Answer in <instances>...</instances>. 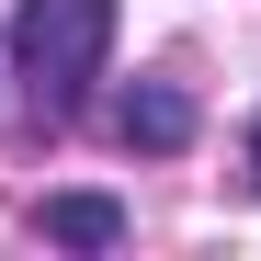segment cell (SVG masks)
I'll use <instances>...</instances> for the list:
<instances>
[{"instance_id": "cell-1", "label": "cell", "mask_w": 261, "mask_h": 261, "mask_svg": "<svg viewBox=\"0 0 261 261\" xmlns=\"http://www.w3.org/2000/svg\"><path fill=\"white\" fill-rule=\"evenodd\" d=\"M102 57H114V0H23L12 12V80H23L34 125H68L91 102Z\"/></svg>"}, {"instance_id": "cell-2", "label": "cell", "mask_w": 261, "mask_h": 261, "mask_svg": "<svg viewBox=\"0 0 261 261\" xmlns=\"http://www.w3.org/2000/svg\"><path fill=\"white\" fill-rule=\"evenodd\" d=\"M114 137H125V148H148V159L193 148V102H182V80H137V91L114 102Z\"/></svg>"}, {"instance_id": "cell-3", "label": "cell", "mask_w": 261, "mask_h": 261, "mask_svg": "<svg viewBox=\"0 0 261 261\" xmlns=\"http://www.w3.org/2000/svg\"><path fill=\"white\" fill-rule=\"evenodd\" d=\"M46 239H68V250H114V239H125V204H114V193H46Z\"/></svg>"}, {"instance_id": "cell-4", "label": "cell", "mask_w": 261, "mask_h": 261, "mask_svg": "<svg viewBox=\"0 0 261 261\" xmlns=\"http://www.w3.org/2000/svg\"><path fill=\"white\" fill-rule=\"evenodd\" d=\"M250 170H261V125H250Z\"/></svg>"}]
</instances>
